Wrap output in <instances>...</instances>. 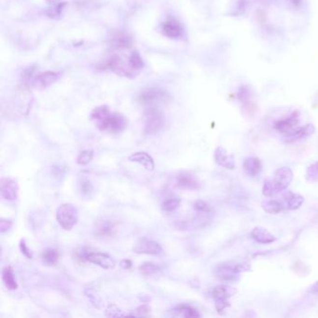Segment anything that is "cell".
I'll return each instance as SVG.
<instances>
[{
    "label": "cell",
    "instance_id": "obj_1",
    "mask_svg": "<svg viewBox=\"0 0 318 318\" xmlns=\"http://www.w3.org/2000/svg\"><path fill=\"white\" fill-rule=\"evenodd\" d=\"M91 118L102 132L120 133L128 126L127 118L119 113H112L107 106H100L93 109Z\"/></svg>",
    "mask_w": 318,
    "mask_h": 318
},
{
    "label": "cell",
    "instance_id": "obj_2",
    "mask_svg": "<svg viewBox=\"0 0 318 318\" xmlns=\"http://www.w3.org/2000/svg\"><path fill=\"white\" fill-rule=\"evenodd\" d=\"M293 179L290 168L282 167L277 169L271 178L264 181L262 193L266 197H273L275 194L285 191Z\"/></svg>",
    "mask_w": 318,
    "mask_h": 318
},
{
    "label": "cell",
    "instance_id": "obj_3",
    "mask_svg": "<svg viewBox=\"0 0 318 318\" xmlns=\"http://www.w3.org/2000/svg\"><path fill=\"white\" fill-rule=\"evenodd\" d=\"M56 218L59 225L64 230H72L79 220L78 208L72 203H63L57 209Z\"/></svg>",
    "mask_w": 318,
    "mask_h": 318
},
{
    "label": "cell",
    "instance_id": "obj_4",
    "mask_svg": "<svg viewBox=\"0 0 318 318\" xmlns=\"http://www.w3.org/2000/svg\"><path fill=\"white\" fill-rule=\"evenodd\" d=\"M250 266L247 263H239L236 265L231 264H219L214 268V274L218 279L224 281H233L238 277V274L248 271Z\"/></svg>",
    "mask_w": 318,
    "mask_h": 318
},
{
    "label": "cell",
    "instance_id": "obj_5",
    "mask_svg": "<svg viewBox=\"0 0 318 318\" xmlns=\"http://www.w3.org/2000/svg\"><path fill=\"white\" fill-rule=\"evenodd\" d=\"M164 125L163 114L155 109L154 107H149L145 111V127L144 133L145 135H156L158 134Z\"/></svg>",
    "mask_w": 318,
    "mask_h": 318
},
{
    "label": "cell",
    "instance_id": "obj_6",
    "mask_svg": "<svg viewBox=\"0 0 318 318\" xmlns=\"http://www.w3.org/2000/svg\"><path fill=\"white\" fill-rule=\"evenodd\" d=\"M235 294H236L235 289L225 285L215 287L212 289L211 295H212V298L215 300L216 309L218 310V313L227 308L230 305L228 300Z\"/></svg>",
    "mask_w": 318,
    "mask_h": 318
},
{
    "label": "cell",
    "instance_id": "obj_7",
    "mask_svg": "<svg viewBox=\"0 0 318 318\" xmlns=\"http://www.w3.org/2000/svg\"><path fill=\"white\" fill-rule=\"evenodd\" d=\"M168 94L166 91L158 88H150L143 90L139 93L137 100L142 104L148 107H153L155 104L162 103L168 99Z\"/></svg>",
    "mask_w": 318,
    "mask_h": 318
},
{
    "label": "cell",
    "instance_id": "obj_8",
    "mask_svg": "<svg viewBox=\"0 0 318 318\" xmlns=\"http://www.w3.org/2000/svg\"><path fill=\"white\" fill-rule=\"evenodd\" d=\"M82 258L84 260L89 261L90 263L95 264L106 270L113 269L116 266V261L106 253L87 251L82 253Z\"/></svg>",
    "mask_w": 318,
    "mask_h": 318
},
{
    "label": "cell",
    "instance_id": "obj_9",
    "mask_svg": "<svg viewBox=\"0 0 318 318\" xmlns=\"http://www.w3.org/2000/svg\"><path fill=\"white\" fill-rule=\"evenodd\" d=\"M18 183L11 177H2L0 180V194L6 201H14L18 198Z\"/></svg>",
    "mask_w": 318,
    "mask_h": 318
},
{
    "label": "cell",
    "instance_id": "obj_10",
    "mask_svg": "<svg viewBox=\"0 0 318 318\" xmlns=\"http://www.w3.org/2000/svg\"><path fill=\"white\" fill-rule=\"evenodd\" d=\"M162 246L153 240L146 238L140 239L133 247V251L137 254L152 255L156 256L162 253Z\"/></svg>",
    "mask_w": 318,
    "mask_h": 318
},
{
    "label": "cell",
    "instance_id": "obj_11",
    "mask_svg": "<svg viewBox=\"0 0 318 318\" xmlns=\"http://www.w3.org/2000/svg\"><path fill=\"white\" fill-rule=\"evenodd\" d=\"M300 114L299 111H294L288 117L275 121L273 127L279 133L287 135V134L290 133L291 131H293L295 127L298 125V123L300 121Z\"/></svg>",
    "mask_w": 318,
    "mask_h": 318
},
{
    "label": "cell",
    "instance_id": "obj_12",
    "mask_svg": "<svg viewBox=\"0 0 318 318\" xmlns=\"http://www.w3.org/2000/svg\"><path fill=\"white\" fill-rule=\"evenodd\" d=\"M60 78V74L53 71L39 73L32 81V85L38 90H44L52 86Z\"/></svg>",
    "mask_w": 318,
    "mask_h": 318
},
{
    "label": "cell",
    "instance_id": "obj_13",
    "mask_svg": "<svg viewBox=\"0 0 318 318\" xmlns=\"http://www.w3.org/2000/svg\"><path fill=\"white\" fill-rule=\"evenodd\" d=\"M176 185L178 188L183 190L189 191H195L200 189V182L190 172H181L176 175L175 178Z\"/></svg>",
    "mask_w": 318,
    "mask_h": 318
},
{
    "label": "cell",
    "instance_id": "obj_14",
    "mask_svg": "<svg viewBox=\"0 0 318 318\" xmlns=\"http://www.w3.org/2000/svg\"><path fill=\"white\" fill-rule=\"evenodd\" d=\"M109 40V45L114 50L127 49L129 47H131L133 43L132 37L126 33L121 32V31H117V32L112 33Z\"/></svg>",
    "mask_w": 318,
    "mask_h": 318
},
{
    "label": "cell",
    "instance_id": "obj_15",
    "mask_svg": "<svg viewBox=\"0 0 318 318\" xmlns=\"http://www.w3.org/2000/svg\"><path fill=\"white\" fill-rule=\"evenodd\" d=\"M215 161L217 162V164L226 169L233 170L235 168L233 155L228 154L227 150L222 146H218L215 150Z\"/></svg>",
    "mask_w": 318,
    "mask_h": 318
},
{
    "label": "cell",
    "instance_id": "obj_16",
    "mask_svg": "<svg viewBox=\"0 0 318 318\" xmlns=\"http://www.w3.org/2000/svg\"><path fill=\"white\" fill-rule=\"evenodd\" d=\"M315 133V126L313 124H306L303 127L297 128L286 135L287 142H293L312 136Z\"/></svg>",
    "mask_w": 318,
    "mask_h": 318
},
{
    "label": "cell",
    "instance_id": "obj_17",
    "mask_svg": "<svg viewBox=\"0 0 318 318\" xmlns=\"http://www.w3.org/2000/svg\"><path fill=\"white\" fill-rule=\"evenodd\" d=\"M163 33L169 38H179L183 36L184 29L175 20H168L163 25Z\"/></svg>",
    "mask_w": 318,
    "mask_h": 318
},
{
    "label": "cell",
    "instance_id": "obj_18",
    "mask_svg": "<svg viewBox=\"0 0 318 318\" xmlns=\"http://www.w3.org/2000/svg\"><path fill=\"white\" fill-rule=\"evenodd\" d=\"M93 231L96 236H111L115 231V224L109 219H101L95 223Z\"/></svg>",
    "mask_w": 318,
    "mask_h": 318
},
{
    "label": "cell",
    "instance_id": "obj_19",
    "mask_svg": "<svg viewBox=\"0 0 318 318\" xmlns=\"http://www.w3.org/2000/svg\"><path fill=\"white\" fill-rule=\"evenodd\" d=\"M129 161L133 163L141 164L145 167V170L147 171H153L155 168L154 160L153 158L146 153L145 151H139L131 155L129 158Z\"/></svg>",
    "mask_w": 318,
    "mask_h": 318
},
{
    "label": "cell",
    "instance_id": "obj_20",
    "mask_svg": "<svg viewBox=\"0 0 318 318\" xmlns=\"http://www.w3.org/2000/svg\"><path fill=\"white\" fill-rule=\"evenodd\" d=\"M243 167H244L245 172L249 176H252V177L258 176L262 169V165H261L260 161L255 157L246 158L243 164Z\"/></svg>",
    "mask_w": 318,
    "mask_h": 318
},
{
    "label": "cell",
    "instance_id": "obj_21",
    "mask_svg": "<svg viewBox=\"0 0 318 318\" xmlns=\"http://www.w3.org/2000/svg\"><path fill=\"white\" fill-rule=\"evenodd\" d=\"M251 236L260 244H271L275 241V237L262 227L253 229V231H251Z\"/></svg>",
    "mask_w": 318,
    "mask_h": 318
},
{
    "label": "cell",
    "instance_id": "obj_22",
    "mask_svg": "<svg viewBox=\"0 0 318 318\" xmlns=\"http://www.w3.org/2000/svg\"><path fill=\"white\" fill-rule=\"evenodd\" d=\"M128 65L129 69L131 71L132 76H136L137 74L140 72L144 66L143 60L141 56L137 52H134L132 55H130L129 60H128Z\"/></svg>",
    "mask_w": 318,
    "mask_h": 318
},
{
    "label": "cell",
    "instance_id": "obj_23",
    "mask_svg": "<svg viewBox=\"0 0 318 318\" xmlns=\"http://www.w3.org/2000/svg\"><path fill=\"white\" fill-rule=\"evenodd\" d=\"M2 280L6 288L9 290H15L18 289V284L15 280L13 270L11 267H6L2 270Z\"/></svg>",
    "mask_w": 318,
    "mask_h": 318
},
{
    "label": "cell",
    "instance_id": "obj_24",
    "mask_svg": "<svg viewBox=\"0 0 318 318\" xmlns=\"http://www.w3.org/2000/svg\"><path fill=\"white\" fill-rule=\"evenodd\" d=\"M304 199L303 197L297 194V193H293V192H289L286 196H285V205L288 209L295 210L300 208L301 204L303 203Z\"/></svg>",
    "mask_w": 318,
    "mask_h": 318
},
{
    "label": "cell",
    "instance_id": "obj_25",
    "mask_svg": "<svg viewBox=\"0 0 318 318\" xmlns=\"http://www.w3.org/2000/svg\"><path fill=\"white\" fill-rule=\"evenodd\" d=\"M261 206H262L264 211L269 214H278L282 211L283 207H284V205L280 202L273 200V199L263 201L261 203Z\"/></svg>",
    "mask_w": 318,
    "mask_h": 318
},
{
    "label": "cell",
    "instance_id": "obj_26",
    "mask_svg": "<svg viewBox=\"0 0 318 318\" xmlns=\"http://www.w3.org/2000/svg\"><path fill=\"white\" fill-rule=\"evenodd\" d=\"M41 259H42V262L47 266H53L58 261L59 253L56 249L48 248L43 251Z\"/></svg>",
    "mask_w": 318,
    "mask_h": 318
},
{
    "label": "cell",
    "instance_id": "obj_27",
    "mask_svg": "<svg viewBox=\"0 0 318 318\" xmlns=\"http://www.w3.org/2000/svg\"><path fill=\"white\" fill-rule=\"evenodd\" d=\"M177 311L179 314H181L184 318H199L200 314L197 310L192 308L190 305L187 304H181L178 306Z\"/></svg>",
    "mask_w": 318,
    "mask_h": 318
},
{
    "label": "cell",
    "instance_id": "obj_28",
    "mask_svg": "<svg viewBox=\"0 0 318 318\" xmlns=\"http://www.w3.org/2000/svg\"><path fill=\"white\" fill-rule=\"evenodd\" d=\"M161 271V266L153 262H145L139 267V272L143 274H153Z\"/></svg>",
    "mask_w": 318,
    "mask_h": 318
},
{
    "label": "cell",
    "instance_id": "obj_29",
    "mask_svg": "<svg viewBox=\"0 0 318 318\" xmlns=\"http://www.w3.org/2000/svg\"><path fill=\"white\" fill-rule=\"evenodd\" d=\"M93 159V150L91 149H85L80 152L77 158V163L80 165H86L90 164Z\"/></svg>",
    "mask_w": 318,
    "mask_h": 318
},
{
    "label": "cell",
    "instance_id": "obj_30",
    "mask_svg": "<svg viewBox=\"0 0 318 318\" xmlns=\"http://www.w3.org/2000/svg\"><path fill=\"white\" fill-rule=\"evenodd\" d=\"M180 206V200L177 198H170L164 201L162 208L165 212H173Z\"/></svg>",
    "mask_w": 318,
    "mask_h": 318
},
{
    "label": "cell",
    "instance_id": "obj_31",
    "mask_svg": "<svg viewBox=\"0 0 318 318\" xmlns=\"http://www.w3.org/2000/svg\"><path fill=\"white\" fill-rule=\"evenodd\" d=\"M306 179L310 182H318V162L308 167L306 172Z\"/></svg>",
    "mask_w": 318,
    "mask_h": 318
},
{
    "label": "cell",
    "instance_id": "obj_32",
    "mask_svg": "<svg viewBox=\"0 0 318 318\" xmlns=\"http://www.w3.org/2000/svg\"><path fill=\"white\" fill-rule=\"evenodd\" d=\"M237 97L238 99L241 101L242 103L244 104H246L249 102V99H250V92H249V90L246 86H241L239 91H238V93H237Z\"/></svg>",
    "mask_w": 318,
    "mask_h": 318
},
{
    "label": "cell",
    "instance_id": "obj_33",
    "mask_svg": "<svg viewBox=\"0 0 318 318\" xmlns=\"http://www.w3.org/2000/svg\"><path fill=\"white\" fill-rule=\"evenodd\" d=\"M194 209L196 210V212H201V213H208L211 212V208L209 205L204 202V201L198 200L195 202L194 205H193Z\"/></svg>",
    "mask_w": 318,
    "mask_h": 318
},
{
    "label": "cell",
    "instance_id": "obj_34",
    "mask_svg": "<svg viewBox=\"0 0 318 318\" xmlns=\"http://www.w3.org/2000/svg\"><path fill=\"white\" fill-rule=\"evenodd\" d=\"M20 249H21L22 254L24 255L25 257H27L28 259H32L33 258L32 252H31V250L28 247V245H27L25 239L21 240V242H20Z\"/></svg>",
    "mask_w": 318,
    "mask_h": 318
},
{
    "label": "cell",
    "instance_id": "obj_35",
    "mask_svg": "<svg viewBox=\"0 0 318 318\" xmlns=\"http://www.w3.org/2000/svg\"><path fill=\"white\" fill-rule=\"evenodd\" d=\"M246 8V0H238L236 3V9L233 10L232 15H241L244 14Z\"/></svg>",
    "mask_w": 318,
    "mask_h": 318
},
{
    "label": "cell",
    "instance_id": "obj_36",
    "mask_svg": "<svg viewBox=\"0 0 318 318\" xmlns=\"http://www.w3.org/2000/svg\"><path fill=\"white\" fill-rule=\"evenodd\" d=\"M12 226V221L9 219H5V218H1L0 219V232L4 233L6 231H8L9 229Z\"/></svg>",
    "mask_w": 318,
    "mask_h": 318
},
{
    "label": "cell",
    "instance_id": "obj_37",
    "mask_svg": "<svg viewBox=\"0 0 318 318\" xmlns=\"http://www.w3.org/2000/svg\"><path fill=\"white\" fill-rule=\"evenodd\" d=\"M64 3H63V4H59V5H57L56 7H55L54 9H51V13H49V16L50 17H53V18H55V16H60L61 15V13H62V10H63V7H64Z\"/></svg>",
    "mask_w": 318,
    "mask_h": 318
},
{
    "label": "cell",
    "instance_id": "obj_38",
    "mask_svg": "<svg viewBox=\"0 0 318 318\" xmlns=\"http://www.w3.org/2000/svg\"><path fill=\"white\" fill-rule=\"evenodd\" d=\"M82 191L84 194H89L91 191H92V186L91 183L87 180L83 181L82 183Z\"/></svg>",
    "mask_w": 318,
    "mask_h": 318
},
{
    "label": "cell",
    "instance_id": "obj_39",
    "mask_svg": "<svg viewBox=\"0 0 318 318\" xmlns=\"http://www.w3.org/2000/svg\"><path fill=\"white\" fill-rule=\"evenodd\" d=\"M287 1L289 2V4L291 5L293 8L299 9V8H300L303 5V3H304L305 0H287Z\"/></svg>",
    "mask_w": 318,
    "mask_h": 318
},
{
    "label": "cell",
    "instance_id": "obj_40",
    "mask_svg": "<svg viewBox=\"0 0 318 318\" xmlns=\"http://www.w3.org/2000/svg\"><path fill=\"white\" fill-rule=\"evenodd\" d=\"M150 308L146 305H142L140 306L138 309L137 310V313H138V316H142V317H145L147 315V313L149 312Z\"/></svg>",
    "mask_w": 318,
    "mask_h": 318
},
{
    "label": "cell",
    "instance_id": "obj_41",
    "mask_svg": "<svg viewBox=\"0 0 318 318\" xmlns=\"http://www.w3.org/2000/svg\"><path fill=\"white\" fill-rule=\"evenodd\" d=\"M120 266H121L123 269H129V268H131V266H132V262H131L130 260H122V261L120 262Z\"/></svg>",
    "mask_w": 318,
    "mask_h": 318
},
{
    "label": "cell",
    "instance_id": "obj_42",
    "mask_svg": "<svg viewBox=\"0 0 318 318\" xmlns=\"http://www.w3.org/2000/svg\"><path fill=\"white\" fill-rule=\"evenodd\" d=\"M313 290H314V292H316V293H318V283H317V284L313 287Z\"/></svg>",
    "mask_w": 318,
    "mask_h": 318
},
{
    "label": "cell",
    "instance_id": "obj_43",
    "mask_svg": "<svg viewBox=\"0 0 318 318\" xmlns=\"http://www.w3.org/2000/svg\"><path fill=\"white\" fill-rule=\"evenodd\" d=\"M260 1H261V2H271L272 0H260Z\"/></svg>",
    "mask_w": 318,
    "mask_h": 318
}]
</instances>
